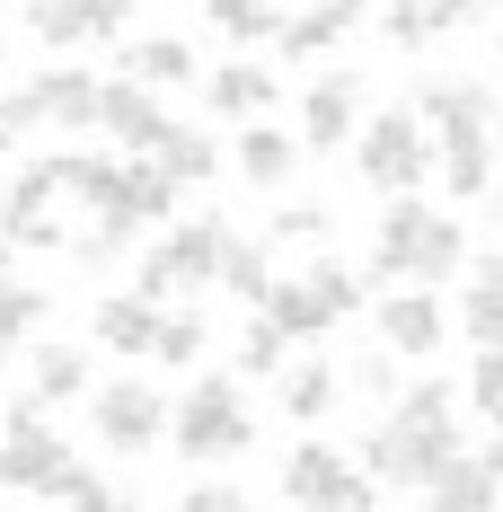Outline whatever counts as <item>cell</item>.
Here are the masks:
<instances>
[{"mask_svg": "<svg viewBox=\"0 0 503 512\" xmlns=\"http://www.w3.org/2000/svg\"><path fill=\"white\" fill-rule=\"evenodd\" d=\"M53 195H62L53 159H27V168L0 186V239H9V256L18 248H71V230L53 221Z\"/></svg>", "mask_w": 503, "mask_h": 512, "instance_id": "30bf717a", "label": "cell"}, {"mask_svg": "<svg viewBox=\"0 0 503 512\" xmlns=\"http://www.w3.org/2000/svg\"><path fill=\"white\" fill-rule=\"evenodd\" d=\"M168 398H159L151 380H106L98 398H89V433H98L115 460H142V451H159L168 442Z\"/></svg>", "mask_w": 503, "mask_h": 512, "instance_id": "ba28073f", "label": "cell"}, {"mask_svg": "<svg viewBox=\"0 0 503 512\" xmlns=\"http://www.w3.org/2000/svg\"><path fill=\"white\" fill-rule=\"evenodd\" d=\"M451 460H459V389L451 380L398 389V407L362 433V477H380V486H433Z\"/></svg>", "mask_w": 503, "mask_h": 512, "instance_id": "6da1fadb", "label": "cell"}, {"mask_svg": "<svg viewBox=\"0 0 503 512\" xmlns=\"http://www.w3.org/2000/svg\"><path fill=\"white\" fill-rule=\"evenodd\" d=\"M221 239H230L221 212H195V221L159 230V248L142 256V274H133V301L159 309V292H203V283L221 274Z\"/></svg>", "mask_w": 503, "mask_h": 512, "instance_id": "8992f818", "label": "cell"}, {"mask_svg": "<svg viewBox=\"0 0 503 512\" xmlns=\"http://www.w3.org/2000/svg\"><path fill=\"white\" fill-rule=\"evenodd\" d=\"M203 18H212L230 45H274V36H283V18H274V9H256V0H212Z\"/></svg>", "mask_w": 503, "mask_h": 512, "instance_id": "1f68e13d", "label": "cell"}, {"mask_svg": "<svg viewBox=\"0 0 503 512\" xmlns=\"http://www.w3.org/2000/svg\"><path fill=\"white\" fill-rule=\"evenodd\" d=\"M292 168H301V142H292V133H274V124H248V133H239V177H248V186L274 195Z\"/></svg>", "mask_w": 503, "mask_h": 512, "instance_id": "cb8c5ba5", "label": "cell"}, {"mask_svg": "<svg viewBox=\"0 0 503 512\" xmlns=\"http://www.w3.org/2000/svg\"><path fill=\"white\" fill-rule=\"evenodd\" d=\"M62 512H133V495H124V486H106V477H98L89 495H71Z\"/></svg>", "mask_w": 503, "mask_h": 512, "instance_id": "74e56055", "label": "cell"}, {"mask_svg": "<svg viewBox=\"0 0 503 512\" xmlns=\"http://www.w3.org/2000/svg\"><path fill=\"white\" fill-rule=\"evenodd\" d=\"M27 36L36 45H98V36H124V9L115 0H36Z\"/></svg>", "mask_w": 503, "mask_h": 512, "instance_id": "2e32d148", "label": "cell"}, {"mask_svg": "<svg viewBox=\"0 0 503 512\" xmlns=\"http://www.w3.org/2000/svg\"><path fill=\"white\" fill-rule=\"evenodd\" d=\"M353 133H362V71H318L301 98V151H345Z\"/></svg>", "mask_w": 503, "mask_h": 512, "instance_id": "7c38bea8", "label": "cell"}, {"mask_svg": "<svg viewBox=\"0 0 503 512\" xmlns=\"http://www.w3.org/2000/svg\"><path fill=\"white\" fill-rule=\"evenodd\" d=\"M0 71H9V36H0Z\"/></svg>", "mask_w": 503, "mask_h": 512, "instance_id": "60d3db41", "label": "cell"}, {"mask_svg": "<svg viewBox=\"0 0 503 512\" xmlns=\"http://www.w3.org/2000/svg\"><path fill=\"white\" fill-rule=\"evenodd\" d=\"M353 27H362V9H301V18H283V36H274V53L283 62H301V53H327V45H345Z\"/></svg>", "mask_w": 503, "mask_h": 512, "instance_id": "603a6c76", "label": "cell"}, {"mask_svg": "<svg viewBox=\"0 0 503 512\" xmlns=\"http://www.w3.org/2000/svg\"><path fill=\"white\" fill-rule=\"evenodd\" d=\"M353 168H362V186H380L389 204H406V195H424V177H433V142H424V124H415L406 106H380V115L353 133Z\"/></svg>", "mask_w": 503, "mask_h": 512, "instance_id": "5b68a950", "label": "cell"}, {"mask_svg": "<svg viewBox=\"0 0 503 512\" xmlns=\"http://www.w3.org/2000/svg\"><path fill=\"white\" fill-rule=\"evenodd\" d=\"M177 512H248V495H239V486H186Z\"/></svg>", "mask_w": 503, "mask_h": 512, "instance_id": "8d00e7d4", "label": "cell"}, {"mask_svg": "<svg viewBox=\"0 0 503 512\" xmlns=\"http://www.w3.org/2000/svg\"><path fill=\"white\" fill-rule=\"evenodd\" d=\"M406 115L424 124V142H459V133H495V124H503V98L486 89V80H424Z\"/></svg>", "mask_w": 503, "mask_h": 512, "instance_id": "8fae6325", "label": "cell"}, {"mask_svg": "<svg viewBox=\"0 0 503 512\" xmlns=\"http://www.w3.org/2000/svg\"><path fill=\"white\" fill-rule=\"evenodd\" d=\"M327 407H336V371H327V362H301V371H283V415H292V424H318Z\"/></svg>", "mask_w": 503, "mask_h": 512, "instance_id": "f1b7e54d", "label": "cell"}, {"mask_svg": "<svg viewBox=\"0 0 503 512\" xmlns=\"http://www.w3.org/2000/svg\"><path fill=\"white\" fill-rule=\"evenodd\" d=\"M168 124H177V115H168L151 89H133V80H98V133L124 159H151L159 142H168Z\"/></svg>", "mask_w": 503, "mask_h": 512, "instance_id": "4fadbf2b", "label": "cell"}, {"mask_svg": "<svg viewBox=\"0 0 503 512\" xmlns=\"http://www.w3.org/2000/svg\"><path fill=\"white\" fill-rule=\"evenodd\" d=\"M53 177H62L71 204H89V230L124 212V159H106V151H53Z\"/></svg>", "mask_w": 503, "mask_h": 512, "instance_id": "9a60e30c", "label": "cell"}, {"mask_svg": "<svg viewBox=\"0 0 503 512\" xmlns=\"http://www.w3.org/2000/svg\"><path fill=\"white\" fill-rule=\"evenodd\" d=\"M89 345H106V354H159V309L133 301V292H106L89 309Z\"/></svg>", "mask_w": 503, "mask_h": 512, "instance_id": "ac0fdd59", "label": "cell"}, {"mask_svg": "<svg viewBox=\"0 0 503 512\" xmlns=\"http://www.w3.org/2000/svg\"><path fill=\"white\" fill-rule=\"evenodd\" d=\"M371 274H389V283H442V274H468V239H459V221L442 204H389L380 212V230H371Z\"/></svg>", "mask_w": 503, "mask_h": 512, "instance_id": "7a4b0ae2", "label": "cell"}, {"mask_svg": "<svg viewBox=\"0 0 503 512\" xmlns=\"http://www.w3.org/2000/svg\"><path fill=\"white\" fill-rule=\"evenodd\" d=\"M53 318V292H36V283H18V274H0V362L18 354L36 327Z\"/></svg>", "mask_w": 503, "mask_h": 512, "instance_id": "4316f807", "label": "cell"}, {"mask_svg": "<svg viewBox=\"0 0 503 512\" xmlns=\"http://www.w3.org/2000/svg\"><path fill=\"white\" fill-rule=\"evenodd\" d=\"M486 460H495V468H503V415H495V451H486Z\"/></svg>", "mask_w": 503, "mask_h": 512, "instance_id": "f35d334b", "label": "cell"}, {"mask_svg": "<svg viewBox=\"0 0 503 512\" xmlns=\"http://www.w3.org/2000/svg\"><path fill=\"white\" fill-rule=\"evenodd\" d=\"M124 80H133V89H177V80H195L186 36H142V45H124Z\"/></svg>", "mask_w": 503, "mask_h": 512, "instance_id": "7402d4cb", "label": "cell"}, {"mask_svg": "<svg viewBox=\"0 0 503 512\" xmlns=\"http://www.w3.org/2000/svg\"><path fill=\"white\" fill-rule=\"evenodd\" d=\"M89 389V345H36V407H62Z\"/></svg>", "mask_w": 503, "mask_h": 512, "instance_id": "83f0119b", "label": "cell"}, {"mask_svg": "<svg viewBox=\"0 0 503 512\" xmlns=\"http://www.w3.org/2000/svg\"><path fill=\"white\" fill-rule=\"evenodd\" d=\"M283 504H292V512H371V504H380V486H371L345 451L292 442V460H283Z\"/></svg>", "mask_w": 503, "mask_h": 512, "instance_id": "52a82bcc", "label": "cell"}, {"mask_svg": "<svg viewBox=\"0 0 503 512\" xmlns=\"http://www.w3.org/2000/svg\"><path fill=\"white\" fill-rule=\"evenodd\" d=\"M274 239H327V204H283L274 212Z\"/></svg>", "mask_w": 503, "mask_h": 512, "instance_id": "d590c367", "label": "cell"}, {"mask_svg": "<svg viewBox=\"0 0 503 512\" xmlns=\"http://www.w3.org/2000/svg\"><path fill=\"white\" fill-rule=\"evenodd\" d=\"M212 283H230V301H256V309H265V292H274V248L230 230V239H221V274H212Z\"/></svg>", "mask_w": 503, "mask_h": 512, "instance_id": "d4e9b609", "label": "cell"}, {"mask_svg": "<svg viewBox=\"0 0 503 512\" xmlns=\"http://www.w3.org/2000/svg\"><path fill=\"white\" fill-rule=\"evenodd\" d=\"M371 318H380V345L389 354H442V327H451L442 318V292H389Z\"/></svg>", "mask_w": 503, "mask_h": 512, "instance_id": "e0dca14e", "label": "cell"}, {"mask_svg": "<svg viewBox=\"0 0 503 512\" xmlns=\"http://www.w3.org/2000/svg\"><path fill=\"white\" fill-rule=\"evenodd\" d=\"M195 354H203V318H195V309L159 318V362H195Z\"/></svg>", "mask_w": 503, "mask_h": 512, "instance_id": "d6a6232c", "label": "cell"}, {"mask_svg": "<svg viewBox=\"0 0 503 512\" xmlns=\"http://www.w3.org/2000/svg\"><path fill=\"white\" fill-rule=\"evenodd\" d=\"M0 151H9V133H0Z\"/></svg>", "mask_w": 503, "mask_h": 512, "instance_id": "b9f144b4", "label": "cell"}, {"mask_svg": "<svg viewBox=\"0 0 503 512\" xmlns=\"http://www.w3.org/2000/svg\"><path fill=\"white\" fill-rule=\"evenodd\" d=\"M168 442H177L195 468L239 460V451L256 442V415H248V389H239V371H203L195 389L177 398V415H168Z\"/></svg>", "mask_w": 503, "mask_h": 512, "instance_id": "3957f363", "label": "cell"}, {"mask_svg": "<svg viewBox=\"0 0 503 512\" xmlns=\"http://www.w3.org/2000/svg\"><path fill=\"white\" fill-rule=\"evenodd\" d=\"M433 512H495L503 504V468L486 460V451H459L442 477H433V495H424Z\"/></svg>", "mask_w": 503, "mask_h": 512, "instance_id": "d6986e66", "label": "cell"}, {"mask_svg": "<svg viewBox=\"0 0 503 512\" xmlns=\"http://www.w3.org/2000/svg\"><path fill=\"white\" fill-rule=\"evenodd\" d=\"M459 327L477 336V354H503V256L468 265V292H459Z\"/></svg>", "mask_w": 503, "mask_h": 512, "instance_id": "ffe728a7", "label": "cell"}, {"mask_svg": "<svg viewBox=\"0 0 503 512\" xmlns=\"http://www.w3.org/2000/svg\"><path fill=\"white\" fill-rule=\"evenodd\" d=\"M203 98H212V115H248V124H265V106H274V71H265V62H221V71L203 80Z\"/></svg>", "mask_w": 503, "mask_h": 512, "instance_id": "44dd1931", "label": "cell"}, {"mask_svg": "<svg viewBox=\"0 0 503 512\" xmlns=\"http://www.w3.org/2000/svg\"><path fill=\"white\" fill-rule=\"evenodd\" d=\"M151 168L168 186H203V177L221 168V151H212V133H195V124H168V142L151 151Z\"/></svg>", "mask_w": 503, "mask_h": 512, "instance_id": "484cf974", "label": "cell"}, {"mask_svg": "<svg viewBox=\"0 0 503 512\" xmlns=\"http://www.w3.org/2000/svg\"><path fill=\"white\" fill-rule=\"evenodd\" d=\"M468 398H477V415H503V354H477V371H468Z\"/></svg>", "mask_w": 503, "mask_h": 512, "instance_id": "e575fe53", "label": "cell"}, {"mask_svg": "<svg viewBox=\"0 0 503 512\" xmlns=\"http://www.w3.org/2000/svg\"><path fill=\"white\" fill-rule=\"evenodd\" d=\"M27 106H36V124H62V133H89L98 124V80H89V62H45L36 80H18Z\"/></svg>", "mask_w": 503, "mask_h": 512, "instance_id": "5bb4252c", "label": "cell"}, {"mask_svg": "<svg viewBox=\"0 0 503 512\" xmlns=\"http://www.w3.org/2000/svg\"><path fill=\"white\" fill-rule=\"evenodd\" d=\"M459 18H468V9H389V18H380V36L406 45V53H424V45H442Z\"/></svg>", "mask_w": 503, "mask_h": 512, "instance_id": "f546056e", "label": "cell"}, {"mask_svg": "<svg viewBox=\"0 0 503 512\" xmlns=\"http://www.w3.org/2000/svg\"><path fill=\"white\" fill-rule=\"evenodd\" d=\"M495 512H503V504H495Z\"/></svg>", "mask_w": 503, "mask_h": 512, "instance_id": "ee69618b", "label": "cell"}, {"mask_svg": "<svg viewBox=\"0 0 503 512\" xmlns=\"http://www.w3.org/2000/svg\"><path fill=\"white\" fill-rule=\"evenodd\" d=\"M62 468H71V442L53 433V415L36 407V398H18V407H9V433H0V486L45 495Z\"/></svg>", "mask_w": 503, "mask_h": 512, "instance_id": "9c48e42d", "label": "cell"}, {"mask_svg": "<svg viewBox=\"0 0 503 512\" xmlns=\"http://www.w3.org/2000/svg\"><path fill=\"white\" fill-rule=\"evenodd\" d=\"M424 512H433V504H424Z\"/></svg>", "mask_w": 503, "mask_h": 512, "instance_id": "7bdbcfd3", "label": "cell"}, {"mask_svg": "<svg viewBox=\"0 0 503 512\" xmlns=\"http://www.w3.org/2000/svg\"><path fill=\"white\" fill-rule=\"evenodd\" d=\"M353 309H362V274H353L345 256H309L301 274H274V292H265L256 318H274V327L301 345V336H327V327L353 318Z\"/></svg>", "mask_w": 503, "mask_h": 512, "instance_id": "277c9868", "label": "cell"}, {"mask_svg": "<svg viewBox=\"0 0 503 512\" xmlns=\"http://www.w3.org/2000/svg\"><path fill=\"white\" fill-rule=\"evenodd\" d=\"M239 371H248V380H265V371H292V336H283L274 318H248V327H239Z\"/></svg>", "mask_w": 503, "mask_h": 512, "instance_id": "4dcf8cb0", "label": "cell"}, {"mask_svg": "<svg viewBox=\"0 0 503 512\" xmlns=\"http://www.w3.org/2000/svg\"><path fill=\"white\" fill-rule=\"evenodd\" d=\"M353 389H362L371 407H398V371H389L380 354H362V362H353Z\"/></svg>", "mask_w": 503, "mask_h": 512, "instance_id": "836d02e7", "label": "cell"}, {"mask_svg": "<svg viewBox=\"0 0 503 512\" xmlns=\"http://www.w3.org/2000/svg\"><path fill=\"white\" fill-rule=\"evenodd\" d=\"M495 230H503V186H495Z\"/></svg>", "mask_w": 503, "mask_h": 512, "instance_id": "ab89813d", "label": "cell"}]
</instances>
